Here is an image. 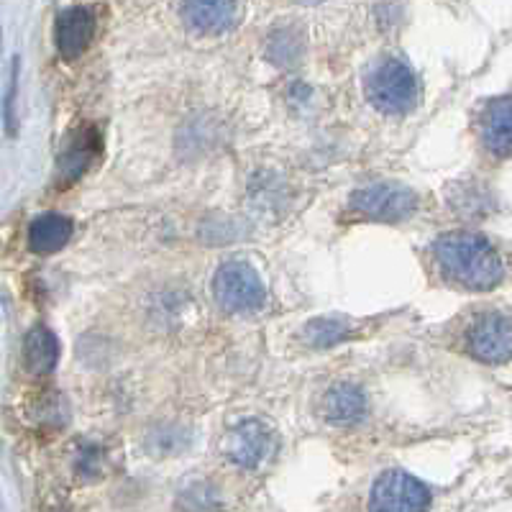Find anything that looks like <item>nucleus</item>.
Listing matches in <instances>:
<instances>
[{
    "label": "nucleus",
    "mask_w": 512,
    "mask_h": 512,
    "mask_svg": "<svg viewBox=\"0 0 512 512\" xmlns=\"http://www.w3.org/2000/svg\"><path fill=\"white\" fill-rule=\"evenodd\" d=\"M466 349L484 364H505L512 354V326L505 313L479 315L466 333Z\"/></svg>",
    "instance_id": "nucleus-6"
},
{
    "label": "nucleus",
    "mask_w": 512,
    "mask_h": 512,
    "mask_svg": "<svg viewBox=\"0 0 512 512\" xmlns=\"http://www.w3.org/2000/svg\"><path fill=\"white\" fill-rule=\"evenodd\" d=\"M185 24L203 36H221L236 24V0H182Z\"/></svg>",
    "instance_id": "nucleus-9"
},
{
    "label": "nucleus",
    "mask_w": 512,
    "mask_h": 512,
    "mask_svg": "<svg viewBox=\"0 0 512 512\" xmlns=\"http://www.w3.org/2000/svg\"><path fill=\"white\" fill-rule=\"evenodd\" d=\"M367 98L377 111L387 116H402L418 100V82L408 64L387 59L377 64L367 77Z\"/></svg>",
    "instance_id": "nucleus-2"
},
{
    "label": "nucleus",
    "mask_w": 512,
    "mask_h": 512,
    "mask_svg": "<svg viewBox=\"0 0 512 512\" xmlns=\"http://www.w3.org/2000/svg\"><path fill=\"white\" fill-rule=\"evenodd\" d=\"M95 36V16L90 8H67L57 16V26H54V39H57V49L67 62H75L77 57L85 54L90 47V41Z\"/></svg>",
    "instance_id": "nucleus-8"
},
{
    "label": "nucleus",
    "mask_w": 512,
    "mask_h": 512,
    "mask_svg": "<svg viewBox=\"0 0 512 512\" xmlns=\"http://www.w3.org/2000/svg\"><path fill=\"white\" fill-rule=\"evenodd\" d=\"M323 418L333 425H356L367 418V397L354 384H336L323 397Z\"/></svg>",
    "instance_id": "nucleus-10"
},
{
    "label": "nucleus",
    "mask_w": 512,
    "mask_h": 512,
    "mask_svg": "<svg viewBox=\"0 0 512 512\" xmlns=\"http://www.w3.org/2000/svg\"><path fill=\"white\" fill-rule=\"evenodd\" d=\"M349 333V323L338 318H315L305 326V338H308L315 349H331V346L346 341Z\"/></svg>",
    "instance_id": "nucleus-15"
},
{
    "label": "nucleus",
    "mask_w": 512,
    "mask_h": 512,
    "mask_svg": "<svg viewBox=\"0 0 512 512\" xmlns=\"http://www.w3.org/2000/svg\"><path fill=\"white\" fill-rule=\"evenodd\" d=\"M16 93H18V59H13L11 85H8L6 103H3V118H6L8 134H13V128H16V116H13V105H16Z\"/></svg>",
    "instance_id": "nucleus-17"
},
{
    "label": "nucleus",
    "mask_w": 512,
    "mask_h": 512,
    "mask_svg": "<svg viewBox=\"0 0 512 512\" xmlns=\"http://www.w3.org/2000/svg\"><path fill=\"white\" fill-rule=\"evenodd\" d=\"M213 295L218 305L231 313H254L267 303L264 282L259 280L256 269L246 262L221 264L213 277Z\"/></svg>",
    "instance_id": "nucleus-3"
},
{
    "label": "nucleus",
    "mask_w": 512,
    "mask_h": 512,
    "mask_svg": "<svg viewBox=\"0 0 512 512\" xmlns=\"http://www.w3.org/2000/svg\"><path fill=\"white\" fill-rule=\"evenodd\" d=\"M369 505L374 510H425L431 507V492L410 474L384 472L374 482Z\"/></svg>",
    "instance_id": "nucleus-7"
},
{
    "label": "nucleus",
    "mask_w": 512,
    "mask_h": 512,
    "mask_svg": "<svg viewBox=\"0 0 512 512\" xmlns=\"http://www.w3.org/2000/svg\"><path fill=\"white\" fill-rule=\"evenodd\" d=\"M482 139L487 149L495 157L505 159L510 157L512 149V111H510V98L492 100L482 118Z\"/></svg>",
    "instance_id": "nucleus-11"
},
{
    "label": "nucleus",
    "mask_w": 512,
    "mask_h": 512,
    "mask_svg": "<svg viewBox=\"0 0 512 512\" xmlns=\"http://www.w3.org/2000/svg\"><path fill=\"white\" fill-rule=\"evenodd\" d=\"M351 208L364 218L384 223H397L413 216L418 208V195L405 185H392V182H379L367 185L351 195Z\"/></svg>",
    "instance_id": "nucleus-4"
},
{
    "label": "nucleus",
    "mask_w": 512,
    "mask_h": 512,
    "mask_svg": "<svg viewBox=\"0 0 512 512\" xmlns=\"http://www.w3.org/2000/svg\"><path fill=\"white\" fill-rule=\"evenodd\" d=\"M59 361V341L47 326H36L24 338V364L29 374L44 377Z\"/></svg>",
    "instance_id": "nucleus-13"
},
{
    "label": "nucleus",
    "mask_w": 512,
    "mask_h": 512,
    "mask_svg": "<svg viewBox=\"0 0 512 512\" xmlns=\"http://www.w3.org/2000/svg\"><path fill=\"white\" fill-rule=\"evenodd\" d=\"M267 54L280 67H295L300 57H303V41L292 29H277L269 36Z\"/></svg>",
    "instance_id": "nucleus-16"
},
{
    "label": "nucleus",
    "mask_w": 512,
    "mask_h": 512,
    "mask_svg": "<svg viewBox=\"0 0 512 512\" xmlns=\"http://www.w3.org/2000/svg\"><path fill=\"white\" fill-rule=\"evenodd\" d=\"M72 239V221L59 213H47L31 221L29 249L34 254H54Z\"/></svg>",
    "instance_id": "nucleus-14"
},
{
    "label": "nucleus",
    "mask_w": 512,
    "mask_h": 512,
    "mask_svg": "<svg viewBox=\"0 0 512 512\" xmlns=\"http://www.w3.org/2000/svg\"><path fill=\"white\" fill-rule=\"evenodd\" d=\"M274 433L262 420H244L231 428L223 441V454L241 469H259L274 454Z\"/></svg>",
    "instance_id": "nucleus-5"
},
{
    "label": "nucleus",
    "mask_w": 512,
    "mask_h": 512,
    "mask_svg": "<svg viewBox=\"0 0 512 512\" xmlns=\"http://www.w3.org/2000/svg\"><path fill=\"white\" fill-rule=\"evenodd\" d=\"M98 149H100V139L95 131H88V134L80 131V134L70 141V146L64 149L62 159H59V182H62V187L80 180V177L88 172L93 159L98 157Z\"/></svg>",
    "instance_id": "nucleus-12"
},
{
    "label": "nucleus",
    "mask_w": 512,
    "mask_h": 512,
    "mask_svg": "<svg viewBox=\"0 0 512 512\" xmlns=\"http://www.w3.org/2000/svg\"><path fill=\"white\" fill-rule=\"evenodd\" d=\"M438 267L466 290H492L502 282V259L484 236L469 231L446 233L433 246Z\"/></svg>",
    "instance_id": "nucleus-1"
}]
</instances>
